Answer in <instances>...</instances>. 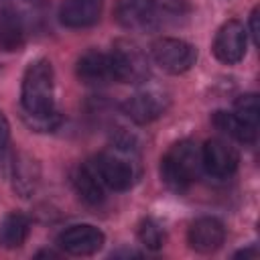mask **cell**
I'll use <instances>...</instances> for the list:
<instances>
[{
    "instance_id": "277c9868",
    "label": "cell",
    "mask_w": 260,
    "mask_h": 260,
    "mask_svg": "<svg viewBox=\"0 0 260 260\" xmlns=\"http://www.w3.org/2000/svg\"><path fill=\"white\" fill-rule=\"evenodd\" d=\"M152 59H154V63L162 71H167L171 75H179V73L189 71L195 65L197 51L187 41L165 37V39L154 41V45H152Z\"/></svg>"
},
{
    "instance_id": "5bb4252c",
    "label": "cell",
    "mask_w": 260,
    "mask_h": 260,
    "mask_svg": "<svg viewBox=\"0 0 260 260\" xmlns=\"http://www.w3.org/2000/svg\"><path fill=\"white\" fill-rule=\"evenodd\" d=\"M30 232V221L22 213H8L0 221V248H18L24 244Z\"/></svg>"
},
{
    "instance_id": "7a4b0ae2",
    "label": "cell",
    "mask_w": 260,
    "mask_h": 260,
    "mask_svg": "<svg viewBox=\"0 0 260 260\" xmlns=\"http://www.w3.org/2000/svg\"><path fill=\"white\" fill-rule=\"evenodd\" d=\"M201 169V150L191 140L175 142L160 160V177L175 191H185L189 185H193Z\"/></svg>"
},
{
    "instance_id": "8992f818",
    "label": "cell",
    "mask_w": 260,
    "mask_h": 260,
    "mask_svg": "<svg viewBox=\"0 0 260 260\" xmlns=\"http://www.w3.org/2000/svg\"><path fill=\"white\" fill-rule=\"evenodd\" d=\"M104 234L95 225L89 223H77L67 230H63L57 238V244L63 252L73 256H89L95 254L104 246Z\"/></svg>"
},
{
    "instance_id": "2e32d148",
    "label": "cell",
    "mask_w": 260,
    "mask_h": 260,
    "mask_svg": "<svg viewBox=\"0 0 260 260\" xmlns=\"http://www.w3.org/2000/svg\"><path fill=\"white\" fill-rule=\"evenodd\" d=\"M213 124L219 130H223L228 136H232L240 142H254L256 140V130L258 128L246 124L234 112H215L213 114Z\"/></svg>"
},
{
    "instance_id": "52a82bcc",
    "label": "cell",
    "mask_w": 260,
    "mask_h": 260,
    "mask_svg": "<svg viewBox=\"0 0 260 260\" xmlns=\"http://www.w3.org/2000/svg\"><path fill=\"white\" fill-rule=\"evenodd\" d=\"M201 162L209 175L223 179V177H230L236 173L240 156H238L236 148L232 144H228L225 140L211 138L201 148Z\"/></svg>"
},
{
    "instance_id": "7c38bea8",
    "label": "cell",
    "mask_w": 260,
    "mask_h": 260,
    "mask_svg": "<svg viewBox=\"0 0 260 260\" xmlns=\"http://www.w3.org/2000/svg\"><path fill=\"white\" fill-rule=\"evenodd\" d=\"M154 0H118L114 16L124 28H144L154 18Z\"/></svg>"
},
{
    "instance_id": "5b68a950",
    "label": "cell",
    "mask_w": 260,
    "mask_h": 260,
    "mask_svg": "<svg viewBox=\"0 0 260 260\" xmlns=\"http://www.w3.org/2000/svg\"><path fill=\"white\" fill-rule=\"evenodd\" d=\"M246 45H248V30L246 26L232 18L228 22H223L213 39V55L225 63V65H234L238 61L244 59L246 55Z\"/></svg>"
},
{
    "instance_id": "9c48e42d",
    "label": "cell",
    "mask_w": 260,
    "mask_h": 260,
    "mask_svg": "<svg viewBox=\"0 0 260 260\" xmlns=\"http://www.w3.org/2000/svg\"><path fill=\"white\" fill-rule=\"evenodd\" d=\"M112 65H114V81H124V83H136L142 81L148 75L146 59L134 45H124L116 47L112 53Z\"/></svg>"
},
{
    "instance_id": "8fae6325",
    "label": "cell",
    "mask_w": 260,
    "mask_h": 260,
    "mask_svg": "<svg viewBox=\"0 0 260 260\" xmlns=\"http://www.w3.org/2000/svg\"><path fill=\"white\" fill-rule=\"evenodd\" d=\"M77 77L87 85H102L114 81V65L110 53L102 51H87L77 59L75 65Z\"/></svg>"
},
{
    "instance_id": "ba28073f",
    "label": "cell",
    "mask_w": 260,
    "mask_h": 260,
    "mask_svg": "<svg viewBox=\"0 0 260 260\" xmlns=\"http://www.w3.org/2000/svg\"><path fill=\"white\" fill-rule=\"evenodd\" d=\"M167 108H169V98L154 89L138 91L122 104L124 114L136 124H148V122L156 120L158 116L165 114Z\"/></svg>"
},
{
    "instance_id": "4fadbf2b",
    "label": "cell",
    "mask_w": 260,
    "mask_h": 260,
    "mask_svg": "<svg viewBox=\"0 0 260 260\" xmlns=\"http://www.w3.org/2000/svg\"><path fill=\"white\" fill-rule=\"evenodd\" d=\"M102 4L100 0H65L59 18L69 28H85L100 20Z\"/></svg>"
},
{
    "instance_id": "30bf717a",
    "label": "cell",
    "mask_w": 260,
    "mask_h": 260,
    "mask_svg": "<svg viewBox=\"0 0 260 260\" xmlns=\"http://www.w3.org/2000/svg\"><path fill=\"white\" fill-rule=\"evenodd\" d=\"M187 240H189V246L195 252L209 254V252H215L223 244V240H225V228L215 217H199V219H195L191 223L189 234H187Z\"/></svg>"
},
{
    "instance_id": "e0dca14e",
    "label": "cell",
    "mask_w": 260,
    "mask_h": 260,
    "mask_svg": "<svg viewBox=\"0 0 260 260\" xmlns=\"http://www.w3.org/2000/svg\"><path fill=\"white\" fill-rule=\"evenodd\" d=\"M24 41V30L18 14L10 8L2 10L0 16V47L4 51H16Z\"/></svg>"
},
{
    "instance_id": "3957f363",
    "label": "cell",
    "mask_w": 260,
    "mask_h": 260,
    "mask_svg": "<svg viewBox=\"0 0 260 260\" xmlns=\"http://www.w3.org/2000/svg\"><path fill=\"white\" fill-rule=\"evenodd\" d=\"M132 146L128 142H122L116 146V150H106L100 152L89 160L91 169L95 171L98 179L102 181L104 187L114 189V191H126L132 187L136 179V169L128 160L126 152H130Z\"/></svg>"
},
{
    "instance_id": "6da1fadb",
    "label": "cell",
    "mask_w": 260,
    "mask_h": 260,
    "mask_svg": "<svg viewBox=\"0 0 260 260\" xmlns=\"http://www.w3.org/2000/svg\"><path fill=\"white\" fill-rule=\"evenodd\" d=\"M20 102L26 118L55 116V73L47 59L32 61L22 77Z\"/></svg>"
},
{
    "instance_id": "ffe728a7",
    "label": "cell",
    "mask_w": 260,
    "mask_h": 260,
    "mask_svg": "<svg viewBox=\"0 0 260 260\" xmlns=\"http://www.w3.org/2000/svg\"><path fill=\"white\" fill-rule=\"evenodd\" d=\"M250 26H252V37H254V41L258 43V8H254V10H252Z\"/></svg>"
},
{
    "instance_id": "9a60e30c",
    "label": "cell",
    "mask_w": 260,
    "mask_h": 260,
    "mask_svg": "<svg viewBox=\"0 0 260 260\" xmlns=\"http://www.w3.org/2000/svg\"><path fill=\"white\" fill-rule=\"evenodd\" d=\"M73 185H75V191L79 193V197L91 205L100 203L104 199V185L102 181L98 179L95 171L91 169L89 162L85 165H79L73 173Z\"/></svg>"
},
{
    "instance_id": "d6986e66",
    "label": "cell",
    "mask_w": 260,
    "mask_h": 260,
    "mask_svg": "<svg viewBox=\"0 0 260 260\" xmlns=\"http://www.w3.org/2000/svg\"><path fill=\"white\" fill-rule=\"evenodd\" d=\"M240 120H244L246 124L258 128V98L254 93H246L240 95L236 102V112H234Z\"/></svg>"
},
{
    "instance_id": "ac0fdd59",
    "label": "cell",
    "mask_w": 260,
    "mask_h": 260,
    "mask_svg": "<svg viewBox=\"0 0 260 260\" xmlns=\"http://www.w3.org/2000/svg\"><path fill=\"white\" fill-rule=\"evenodd\" d=\"M138 238L150 250H158L165 244V232L160 230V225L154 219H142V223L138 228Z\"/></svg>"
}]
</instances>
